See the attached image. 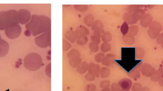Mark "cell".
Returning <instances> with one entry per match:
<instances>
[{
	"label": "cell",
	"mask_w": 163,
	"mask_h": 91,
	"mask_svg": "<svg viewBox=\"0 0 163 91\" xmlns=\"http://www.w3.org/2000/svg\"><path fill=\"white\" fill-rule=\"evenodd\" d=\"M25 27L34 36L48 32L51 30V20L44 15H32L30 21Z\"/></svg>",
	"instance_id": "obj_1"
},
{
	"label": "cell",
	"mask_w": 163,
	"mask_h": 91,
	"mask_svg": "<svg viewBox=\"0 0 163 91\" xmlns=\"http://www.w3.org/2000/svg\"><path fill=\"white\" fill-rule=\"evenodd\" d=\"M17 12L11 10L0 12V30H4L9 26L18 25Z\"/></svg>",
	"instance_id": "obj_2"
},
{
	"label": "cell",
	"mask_w": 163,
	"mask_h": 91,
	"mask_svg": "<svg viewBox=\"0 0 163 91\" xmlns=\"http://www.w3.org/2000/svg\"><path fill=\"white\" fill-rule=\"evenodd\" d=\"M42 64V58L38 53H31L27 54L25 58L24 66L29 71H35L38 70Z\"/></svg>",
	"instance_id": "obj_3"
},
{
	"label": "cell",
	"mask_w": 163,
	"mask_h": 91,
	"mask_svg": "<svg viewBox=\"0 0 163 91\" xmlns=\"http://www.w3.org/2000/svg\"><path fill=\"white\" fill-rule=\"evenodd\" d=\"M36 44L40 48H44L48 46L51 47V30L44 33L35 39Z\"/></svg>",
	"instance_id": "obj_4"
},
{
	"label": "cell",
	"mask_w": 163,
	"mask_h": 91,
	"mask_svg": "<svg viewBox=\"0 0 163 91\" xmlns=\"http://www.w3.org/2000/svg\"><path fill=\"white\" fill-rule=\"evenodd\" d=\"M5 34L9 38L15 39L18 38L21 32V28L19 25H13L9 26L5 30Z\"/></svg>",
	"instance_id": "obj_5"
},
{
	"label": "cell",
	"mask_w": 163,
	"mask_h": 91,
	"mask_svg": "<svg viewBox=\"0 0 163 91\" xmlns=\"http://www.w3.org/2000/svg\"><path fill=\"white\" fill-rule=\"evenodd\" d=\"M17 16L18 22L22 25L27 23L31 18L30 12L23 9H21L17 12Z\"/></svg>",
	"instance_id": "obj_6"
},
{
	"label": "cell",
	"mask_w": 163,
	"mask_h": 91,
	"mask_svg": "<svg viewBox=\"0 0 163 91\" xmlns=\"http://www.w3.org/2000/svg\"><path fill=\"white\" fill-rule=\"evenodd\" d=\"M156 70L149 64L145 63L142 65L141 70V73L142 75L148 78L150 77L155 73Z\"/></svg>",
	"instance_id": "obj_7"
},
{
	"label": "cell",
	"mask_w": 163,
	"mask_h": 91,
	"mask_svg": "<svg viewBox=\"0 0 163 91\" xmlns=\"http://www.w3.org/2000/svg\"><path fill=\"white\" fill-rule=\"evenodd\" d=\"M142 66V62H139L130 71L128 74V76L130 78L134 79H139L140 78V72Z\"/></svg>",
	"instance_id": "obj_8"
},
{
	"label": "cell",
	"mask_w": 163,
	"mask_h": 91,
	"mask_svg": "<svg viewBox=\"0 0 163 91\" xmlns=\"http://www.w3.org/2000/svg\"><path fill=\"white\" fill-rule=\"evenodd\" d=\"M135 48H122V58L126 59H133L135 58Z\"/></svg>",
	"instance_id": "obj_9"
},
{
	"label": "cell",
	"mask_w": 163,
	"mask_h": 91,
	"mask_svg": "<svg viewBox=\"0 0 163 91\" xmlns=\"http://www.w3.org/2000/svg\"><path fill=\"white\" fill-rule=\"evenodd\" d=\"M101 68L99 65L91 62L88 64V71L89 73L99 78L100 75Z\"/></svg>",
	"instance_id": "obj_10"
},
{
	"label": "cell",
	"mask_w": 163,
	"mask_h": 91,
	"mask_svg": "<svg viewBox=\"0 0 163 91\" xmlns=\"http://www.w3.org/2000/svg\"><path fill=\"white\" fill-rule=\"evenodd\" d=\"M115 56L112 53L106 54L102 61V64L107 66H110L115 62Z\"/></svg>",
	"instance_id": "obj_11"
},
{
	"label": "cell",
	"mask_w": 163,
	"mask_h": 91,
	"mask_svg": "<svg viewBox=\"0 0 163 91\" xmlns=\"http://www.w3.org/2000/svg\"><path fill=\"white\" fill-rule=\"evenodd\" d=\"M9 46L6 41L3 39L0 40V57L6 56L8 53Z\"/></svg>",
	"instance_id": "obj_12"
},
{
	"label": "cell",
	"mask_w": 163,
	"mask_h": 91,
	"mask_svg": "<svg viewBox=\"0 0 163 91\" xmlns=\"http://www.w3.org/2000/svg\"><path fill=\"white\" fill-rule=\"evenodd\" d=\"M153 17L150 13L146 14L141 20L140 24L142 27L144 28L148 27L153 21Z\"/></svg>",
	"instance_id": "obj_13"
},
{
	"label": "cell",
	"mask_w": 163,
	"mask_h": 91,
	"mask_svg": "<svg viewBox=\"0 0 163 91\" xmlns=\"http://www.w3.org/2000/svg\"><path fill=\"white\" fill-rule=\"evenodd\" d=\"M118 83L121 89L127 90H130L133 85L132 81L127 78L121 79L119 81Z\"/></svg>",
	"instance_id": "obj_14"
},
{
	"label": "cell",
	"mask_w": 163,
	"mask_h": 91,
	"mask_svg": "<svg viewBox=\"0 0 163 91\" xmlns=\"http://www.w3.org/2000/svg\"><path fill=\"white\" fill-rule=\"evenodd\" d=\"M130 14H131L134 19L138 22L139 20H141L145 15L146 12L143 9L139 8L135 9Z\"/></svg>",
	"instance_id": "obj_15"
},
{
	"label": "cell",
	"mask_w": 163,
	"mask_h": 91,
	"mask_svg": "<svg viewBox=\"0 0 163 91\" xmlns=\"http://www.w3.org/2000/svg\"><path fill=\"white\" fill-rule=\"evenodd\" d=\"M74 31L76 34L77 37L80 35H86L89 34V30L85 26L82 25L78 26Z\"/></svg>",
	"instance_id": "obj_16"
},
{
	"label": "cell",
	"mask_w": 163,
	"mask_h": 91,
	"mask_svg": "<svg viewBox=\"0 0 163 91\" xmlns=\"http://www.w3.org/2000/svg\"><path fill=\"white\" fill-rule=\"evenodd\" d=\"M65 37L72 43L75 42L77 40V35L74 31L69 30L65 35Z\"/></svg>",
	"instance_id": "obj_17"
},
{
	"label": "cell",
	"mask_w": 163,
	"mask_h": 91,
	"mask_svg": "<svg viewBox=\"0 0 163 91\" xmlns=\"http://www.w3.org/2000/svg\"><path fill=\"white\" fill-rule=\"evenodd\" d=\"M123 42L128 45H133L135 42L134 36L128 33L126 35H123L122 37Z\"/></svg>",
	"instance_id": "obj_18"
},
{
	"label": "cell",
	"mask_w": 163,
	"mask_h": 91,
	"mask_svg": "<svg viewBox=\"0 0 163 91\" xmlns=\"http://www.w3.org/2000/svg\"><path fill=\"white\" fill-rule=\"evenodd\" d=\"M123 19L125 22H126L128 25H134L137 22L133 16L128 12L124 14Z\"/></svg>",
	"instance_id": "obj_19"
},
{
	"label": "cell",
	"mask_w": 163,
	"mask_h": 91,
	"mask_svg": "<svg viewBox=\"0 0 163 91\" xmlns=\"http://www.w3.org/2000/svg\"><path fill=\"white\" fill-rule=\"evenodd\" d=\"M91 29L94 31H99L104 29V25L101 21L97 20L94 21L91 26Z\"/></svg>",
	"instance_id": "obj_20"
},
{
	"label": "cell",
	"mask_w": 163,
	"mask_h": 91,
	"mask_svg": "<svg viewBox=\"0 0 163 91\" xmlns=\"http://www.w3.org/2000/svg\"><path fill=\"white\" fill-rule=\"evenodd\" d=\"M148 29L157 31L161 32L163 30V27L159 22L157 21H153L148 27Z\"/></svg>",
	"instance_id": "obj_21"
},
{
	"label": "cell",
	"mask_w": 163,
	"mask_h": 91,
	"mask_svg": "<svg viewBox=\"0 0 163 91\" xmlns=\"http://www.w3.org/2000/svg\"><path fill=\"white\" fill-rule=\"evenodd\" d=\"M88 64L86 61L81 63L77 67V71L79 73L83 74L85 73L88 69Z\"/></svg>",
	"instance_id": "obj_22"
},
{
	"label": "cell",
	"mask_w": 163,
	"mask_h": 91,
	"mask_svg": "<svg viewBox=\"0 0 163 91\" xmlns=\"http://www.w3.org/2000/svg\"><path fill=\"white\" fill-rule=\"evenodd\" d=\"M145 51L141 47H137L135 48V58L137 59H142L145 55Z\"/></svg>",
	"instance_id": "obj_23"
},
{
	"label": "cell",
	"mask_w": 163,
	"mask_h": 91,
	"mask_svg": "<svg viewBox=\"0 0 163 91\" xmlns=\"http://www.w3.org/2000/svg\"><path fill=\"white\" fill-rule=\"evenodd\" d=\"M88 38L86 35H81L77 36L76 42L77 44L80 46L85 45L88 41Z\"/></svg>",
	"instance_id": "obj_24"
},
{
	"label": "cell",
	"mask_w": 163,
	"mask_h": 91,
	"mask_svg": "<svg viewBox=\"0 0 163 91\" xmlns=\"http://www.w3.org/2000/svg\"><path fill=\"white\" fill-rule=\"evenodd\" d=\"M82 59L80 57H75L69 59V65L73 68L77 67L81 63Z\"/></svg>",
	"instance_id": "obj_25"
},
{
	"label": "cell",
	"mask_w": 163,
	"mask_h": 91,
	"mask_svg": "<svg viewBox=\"0 0 163 91\" xmlns=\"http://www.w3.org/2000/svg\"><path fill=\"white\" fill-rule=\"evenodd\" d=\"M94 17L91 14L87 15L84 19L85 24L88 27H91L94 21Z\"/></svg>",
	"instance_id": "obj_26"
},
{
	"label": "cell",
	"mask_w": 163,
	"mask_h": 91,
	"mask_svg": "<svg viewBox=\"0 0 163 91\" xmlns=\"http://www.w3.org/2000/svg\"><path fill=\"white\" fill-rule=\"evenodd\" d=\"M111 70L109 68L103 67L100 69V75L102 78H106L109 77L111 74Z\"/></svg>",
	"instance_id": "obj_27"
},
{
	"label": "cell",
	"mask_w": 163,
	"mask_h": 91,
	"mask_svg": "<svg viewBox=\"0 0 163 91\" xmlns=\"http://www.w3.org/2000/svg\"><path fill=\"white\" fill-rule=\"evenodd\" d=\"M67 56L69 59L75 57H80L81 54L78 50L76 49H73L69 52L67 54Z\"/></svg>",
	"instance_id": "obj_28"
},
{
	"label": "cell",
	"mask_w": 163,
	"mask_h": 91,
	"mask_svg": "<svg viewBox=\"0 0 163 91\" xmlns=\"http://www.w3.org/2000/svg\"><path fill=\"white\" fill-rule=\"evenodd\" d=\"M104 43H109L112 40V36L109 32L105 31L101 38Z\"/></svg>",
	"instance_id": "obj_29"
},
{
	"label": "cell",
	"mask_w": 163,
	"mask_h": 91,
	"mask_svg": "<svg viewBox=\"0 0 163 91\" xmlns=\"http://www.w3.org/2000/svg\"><path fill=\"white\" fill-rule=\"evenodd\" d=\"M163 75L159 71H156L155 73L150 77V80L154 82H157L163 79Z\"/></svg>",
	"instance_id": "obj_30"
},
{
	"label": "cell",
	"mask_w": 163,
	"mask_h": 91,
	"mask_svg": "<svg viewBox=\"0 0 163 91\" xmlns=\"http://www.w3.org/2000/svg\"><path fill=\"white\" fill-rule=\"evenodd\" d=\"M147 33L150 38L155 39L159 36L160 34V32L156 30L148 29L147 30Z\"/></svg>",
	"instance_id": "obj_31"
},
{
	"label": "cell",
	"mask_w": 163,
	"mask_h": 91,
	"mask_svg": "<svg viewBox=\"0 0 163 91\" xmlns=\"http://www.w3.org/2000/svg\"><path fill=\"white\" fill-rule=\"evenodd\" d=\"M139 30L138 27L134 25H132L129 27L128 34L133 36H136L138 34Z\"/></svg>",
	"instance_id": "obj_32"
},
{
	"label": "cell",
	"mask_w": 163,
	"mask_h": 91,
	"mask_svg": "<svg viewBox=\"0 0 163 91\" xmlns=\"http://www.w3.org/2000/svg\"><path fill=\"white\" fill-rule=\"evenodd\" d=\"M101 51L103 53L109 52L111 49V44L109 43H103L100 46Z\"/></svg>",
	"instance_id": "obj_33"
},
{
	"label": "cell",
	"mask_w": 163,
	"mask_h": 91,
	"mask_svg": "<svg viewBox=\"0 0 163 91\" xmlns=\"http://www.w3.org/2000/svg\"><path fill=\"white\" fill-rule=\"evenodd\" d=\"M74 7L76 10L82 12H85L89 9V6L86 4H76L74 5Z\"/></svg>",
	"instance_id": "obj_34"
},
{
	"label": "cell",
	"mask_w": 163,
	"mask_h": 91,
	"mask_svg": "<svg viewBox=\"0 0 163 91\" xmlns=\"http://www.w3.org/2000/svg\"><path fill=\"white\" fill-rule=\"evenodd\" d=\"M129 30V27L128 25L126 22H124L122 26H121L120 28L121 32H122L123 35H126L128 33Z\"/></svg>",
	"instance_id": "obj_35"
},
{
	"label": "cell",
	"mask_w": 163,
	"mask_h": 91,
	"mask_svg": "<svg viewBox=\"0 0 163 91\" xmlns=\"http://www.w3.org/2000/svg\"><path fill=\"white\" fill-rule=\"evenodd\" d=\"M89 48L91 51L94 53H96L98 51L100 48L98 44L92 42L90 43Z\"/></svg>",
	"instance_id": "obj_36"
},
{
	"label": "cell",
	"mask_w": 163,
	"mask_h": 91,
	"mask_svg": "<svg viewBox=\"0 0 163 91\" xmlns=\"http://www.w3.org/2000/svg\"><path fill=\"white\" fill-rule=\"evenodd\" d=\"M72 47V45L66 40H63V50L64 51H68Z\"/></svg>",
	"instance_id": "obj_37"
},
{
	"label": "cell",
	"mask_w": 163,
	"mask_h": 91,
	"mask_svg": "<svg viewBox=\"0 0 163 91\" xmlns=\"http://www.w3.org/2000/svg\"><path fill=\"white\" fill-rule=\"evenodd\" d=\"M142 88V85L140 83H134L132 86L131 91H141Z\"/></svg>",
	"instance_id": "obj_38"
},
{
	"label": "cell",
	"mask_w": 163,
	"mask_h": 91,
	"mask_svg": "<svg viewBox=\"0 0 163 91\" xmlns=\"http://www.w3.org/2000/svg\"><path fill=\"white\" fill-rule=\"evenodd\" d=\"M105 54L102 53H100L96 54L95 57V60L96 62L99 63L102 62L104 57Z\"/></svg>",
	"instance_id": "obj_39"
},
{
	"label": "cell",
	"mask_w": 163,
	"mask_h": 91,
	"mask_svg": "<svg viewBox=\"0 0 163 91\" xmlns=\"http://www.w3.org/2000/svg\"><path fill=\"white\" fill-rule=\"evenodd\" d=\"M111 85V82L108 80H104L100 82V87L102 88H109Z\"/></svg>",
	"instance_id": "obj_40"
},
{
	"label": "cell",
	"mask_w": 163,
	"mask_h": 91,
	"mask_svg": "<svg viewBox=\"0 0 163 91\" xmlns=\"http://www.w3.org/2000/svg\"><path fill=\"white\" fill-rule=\"evenodd\" d=\"M143 5H131L129 6H128V12L129 14H131L133 11L137 8H141L143 7Z\"/></svg>",
	"instance_id": "obj_41"
},
{
	"label": "cell",
	"mask_w": 163,
	"mask_h": 91,
	"mask_svg": "<svg viewBox=\"0 0 163 91\" xmlns=\"http://www.w3.org/2000/svg\"><path fill=\"white\" fill-rule=\"evenodd\" d=\"M100 38L95 35H92L91 36V40L92 43L99 44L101 42Z\"/></svg>",
	"instance_id": "obj_42"
},
{
	"label": "cell",
	"mask_w": 163,
	"mask_h": 91,
	"mask_svg": "<svg viewBox=\"0 0 163 91\" xmlns=\"http://www.w3.org/2000/svg\"><path fill=\"white\" fill-rule=\"evenodd\" d=\"M110 89L111 91H119L121 88L118 83L114 82L111 84Z\"/></svg>",
	"instance_id": "obj_43"
},
{
	"label": "cell",
	"mask_w": 163,
	"mask_h": 91,
	"mask_svg": "<svg viewBox=\"0 0 163 91\" xmlns=\"http://www.w3.org/2000/svg\"><path fill=\"white\" fill-rule=\"evenodd\" d=\"M97 87L96 86L93 84L88 85L85 88V91H96Z\"/></svg>",
	"instance_id": "obj_44"
},
{
	"label": "cell",
	"mask_w": 163,
	"mask_h": 91,
	"mask_svg": "<svg viewBox=\"0 0 163 91\" xmlns=\"http://www.w3.org/2000/svg\"><path fill=\"white\" fill-rule=\"evenodd\" d=\"M85 79L87 81H92L95 80V77L88 72L85 75Z\"/></svg>",
	"instance_id": "obj_45"
},
{
	"label": "cell",
	"mask_w": 163,
	"mask_h": 91,
	"mask_svg": "<svg viewBox=\"0 0 163 91\" xmlns=\"http://www.w3.org/2000/svg\"><path fill=\"white\" fill-rule=\"evenodd\" d=\"M45 72L46 74L49 77H51V63H49V64L46 66Z\"/></svg>",
	"instance_id": "obj_46"
},
{
	"label": "cell",
	"mask_w": 163,
	"mask_h": 91,
	"mask_svg": "<svg viewBox=\"0 0 163 91\" xmlns=\"http://www.w3.org/2000/svg\"><path fill=\"white\" fill-rule=\"evenodd\" d=\"M156 42L159 44L161 45L163 43V33L160 34L156 39Z\"/></svg>",
	"instance_id": "obj_47"
},
{
	"label": "cell",
	"mask_w": 163,
	"mask_h": 91,
	"mask_svg": "<svg viewBox=\"0 0 163 91\" xmlns=\"http://www.w3.org/2000/svg\"><path fill=\"white\" fill-rule=\"evenodd\" d=\"M105 32V30L103 29L101 30L94 31V35L99 36L100 38H101L102 35H103Z\"/></svg>",
	"instance_id": "obj_48"
},
{
	"label": "cell",
	"mask_w": 163,
	"mask_h": 91,
	"mask_svg": "<svg viewBox=\"0 0 163 91\" xmlns=\"http://www.w3.org/2000/svg\"><path fill=\"white\" fill-rule=\"evenodd\" d=\"M141 91H151L150 88L147 87H144L142 88Z\"/></svg>",
	"instance_id": "obj_49"
},
{
	"label": "cell",
	"mask_w": 163,
	"mask_h": 91,
	"mask_svg": "<svg viewBox=\"0 0 163 91\" xmlns=\"http://www.w3.org/2000/svg\"><path fill=\"white\" fill-rule=\"evenodd\" d=\"M158 83L159 84V85L161 86V87H163V79H161L159 80L158 82Z\"/></svg>",
	"instance_id": "obj_50"
},
{
	"label": "cell",
	"mask_w": 163,
	"mask_h": 91,
	"mask_svg": "<svg viewBox=\"0 0 163 91\" xmlns=\"http://www.w3.org/2000/svg\"><path fill=\"white\" fill-rule=\"evenodd\" d=\"M101 91H111L110 89L109 88H102Z\"/></svg>",
	"instance_id": "obj_51"
},
{
	"label": "cell",
	"mask_w": 163,
	"mask_h": 91,
	"mask_svg": "<svg viewBox=\"0 0 163 91\" xmlns=\"http://www.w3.org/2000/svg\"><path fill=\"white\" fill-rule=\"evenodd\" d=\"M158 70L160 72V73L162 74L163 75V67H160Z\"/></svg>",
	"instance_id": "obj_52"
},
{
	"label": "cell",
	"mask_w": 163,
	"mask_h": 91,
	"mask_svg": "<svg viewBox=\"0 0 163 91\" xmlns=\"http://www.w3.org/2000/svg\"><path fill=\"white\" fill-rule=\"evenodd\" d=\"M155 6V5H148V9H151Z\"/></svg>",
	"instance_id": "obj_53"
},
{
	"label": "cell",
	"mask_w": 163,
	"mask_h": 91,
	"mask_svg": "<svg viewBox=\"0 0 163 91\" xmlns=\"http://www.w3.org/2000/svg\"><path fill=\"white\" fill-rule=\"evenodd\" d=\"M119 91H130V90H125L123 89H121Z\"/></svg>",
	"instance_id": "obj_54"
},
{
	"label": "cell",
	"mask_w": 163,
	"mask_h": 91,
	"mask_svg": "<svg viewBox=\"0 0 163 91\" xmlns=\"http://www.w3.org/2000/svg\"><path fill=\"white\" fill-rule=\"evenodd\" d=\"M64 6H64L65 7H66V6H71V5H64Z\"/></svg>",
	"instance_id": "obj_55"
},
{
	"label": "cell",
	"mask_w": 163,
	"mask_h": 91,
	"mask_svg": "<svg viewBox=\"0 0 163 91\" xmlns=\"http://www.w3.org/2000/svg\"><path fill=\"white\" fill-rule=\"evenodd\" d=\"M1 36H0V40H1Z\"/></svg>",
	"instance_id": "obj_56"
},
{
	"label": "cell",
	"mask_w": 163,
	"mask_h": 91,
	"mask_svg": "<svg viewBox=\"0 0 163 91\" xmlns=\"http://www.w3.org/2000/svg\"></svg>",
	"instance_id": "obj_57"
}]
</instances>
